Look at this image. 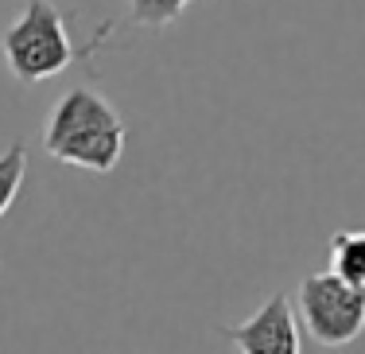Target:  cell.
Segmentation results:
<instances>
[{
	"instance_id": "cell-1",
	"label": "cell",
	"mask_w": 365,
	"mask_h": 354,
	"mask_svg": "<svg viewBox=\"0 0 365 354\" xmlns=\"http://www.w3.org/2000/svg\"><path fill=\"white\" fill-rule=\"evenodd\" d=\"M43 148L51 160L86 171H113L125 152V125L117 109L90 86H74L55 101L43 128Z\"/></svg>"
},
{
	"instance_id": "cell-2",
	"label": "cell",
	"mask_w": 365,
	"mask_h": 354,
	"mask_svg": "<svg viewBox=\"0 0 365 354\" xmlns=\"http://www.w3.org/2000/svg\"><path fill=\"white\" fill-rule=\"evenodd\" d=\"M0 51L16 82L36 86L55 74H63L74 63V43L66 31V20L51 0H28L16 24H8L0 36Z\"/></svg>"
},
{
	"instance_id": "cell-3",
	"label": "cell",
	"mask_w": 365,
	"mask_h": 354,
	"mask_svg": "<svg viewBox=\"0 0 365 354\" xmlns=\"http://www.w3.org/2000/svg\"><path fill=\"white\" fill-rule=\"evenodd\" d=\"M303 327L323 347H346L365 331V288L338 280L334 273H315L299 284Z\"/></svg>"
},
{
	"instance_id": "cell-4",
	"label": "cell",
	"mask_w": 365,
	"mask_h": 354,
	"mask_svg": "<svg viewBox=\"0 0 365 354\" xmlns=\"http://www.w3.org/2000/svg\"><path fill=\"white\" fill-rule=\"evenodd\" d=\"M222 335L241 354H299V323L284 292L268 296L245 323L222 327Z\"/></svg>"
},
{
	"instance_id": "cell-5",
	"label": "cell",
	"mask_w": 365,
	"mask_h": 354,
	"mask_svg": "<svg viewBox=\"0 0 365 354\" xmlns=\"http://www.w3.org/2000/svg\"><path fill=\"white\" fill-rule=\"evenodd\" d=\"M330 273L365 288V230H338L330 238Z\"/></svg>"
},
{
	"instance_id": "cell-6",
	"label": "cell",
	"mask_w": 365,
	"mask_h": 354,
	"mask_svg": "<svg viewBox=\"0 0 365 354\" xmlns=\"http://www.w3.org/2000/svg\"><path fill=\"white\" fill-rule=\"evenodd\" d=\"M24 171H28V160H24V144H8L4 152H0V218L8 214V206L16 203V195H20L24 187Z\"/></svg>"
},
{
	"instance_id": "cell-7",
	"label": "cell",
	"mask_w": 365,
	"mask_h": 354,
	"mask_svg": "<svg viewBox=\"0 0 365 354\" xmlns=\"http://www.w3.org/2000/svg\"><path fill=\"white\" fill-rule=\"evenodd\" d=\"M187 4L190 0H133L128 4V20L136 28H168V24H175L182 16Z\"/></svg>"
}]
</instances>
